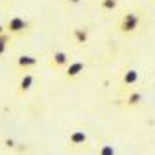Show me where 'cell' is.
Returning <instances> with one entry per match:
<instances>
[{
	"mask_svg": "<svg viewBox=\"0 0 155 155\" xmlns=\"http://www.w3.org/2000/svg\"><path fill=\"white\" fill-rule=\"evenodd\" d=\"M140 13L139 11H128L122 15V18L117 24V31L124 37H131L133 33H137L139 26H140Z\"/></svg>",
	"mask_w": 155,
	"mask_h": 155,
	"instance_id": "cell-1",
	"label": "cell"
},
{
	"mask_svg": "<svg viewBox=\"0 0 155 155\" xmlns=\"http://www.w3.org/2000/svg\"><path fill=\"white\" fill-rule=\"evenodd\" d=\"M31 28H33V24L24 20V18H20V17H11L6 22V29L13 37H24V35H28L31 31Z\"/></svg>",
	"mask_w": 155,
	"mask_h": 155,
	"instance_id": "cell-2",
	"label": "cell"
},
{
	"mask_svg": "<svg viewBox=\"0 0 155 155\" xmlns=\"http://www.w3.org/2000/svg\"><path fill=\"white\" fill-rule=\"evenodd\" d=\"M68 64H69V57H68V53H66V51H62V49L53 51V53H51V57H49V60H48L49 69H55V71H60V69L64 71Z\"/></svg>",
	"mask_w": 155,
	"mask_h": 155,
	"instance_id": "cell-3",
	"label": "cell"
},
{
	"mask_svg": "<svg viewBox=\"0 0 155 155\" xmlns=\"http://www.w3.org/2000/svg\"><path fill=\"white\" fill-rule=\"evenodd\" d=\"M86 69V64L81 62V60H77V62H69L64 69V79L66 81H75L77 77H81V73H84Z\"/></svg>",
	"mask_w": 155,
	"mask_h": 155,
	"instance_id": "cell-4",
	"label": "cell"
},
{
	"mask_svg": "<svg viewBox=\"0 0 155 155\" xmlns=\"http://www.w3.org/2000/svg\"><path fill=\"white\" fill-rule=\"evenodd\" d=\"M37 62H38V58L33 57V55H20L17 58V69L20 73H28V71H31L37 66Z\"/></svg>",
	"mask_w": 155,
	"mask_h": 155,
	"instance_id": "cell-5",
	"label": "cell"
},
{
	"mask_svg": "<svg viewBox=\"0 0 155 155\" xmlns=\"http://www.w3.org/2000/svg\"><path fill=\"white\" fill-rule=\"evenodd\" d=\"M71 38H73V42H75L77 46L88 44V40H90V31H88V28H73Z\"/></svg>",
	"mask_w": 155,
	"mask_h": 155,
	"instance_id": "cell-6",
	"label": "cell"
},
{
	"mask_svg": "<svg viewBox=\"0 0 155 155\" xmlns=\"http://www.w3.org/2000/svg\"><path fill=\"white\" fill-rule=\"evenodd\" d=\"M142 104V93L140 91H128V95L122 99L124 108H139Z\"/></svg>",
	"mask_w": 155,
	"mask_h": 155,
	"instance_id": "cell-7",
	"label": "cell"
},
{
	"mask_svg": "<svg viewBox=\"0 0 155 155\" xmlns=\"http://www.w3.org/2000/svg\"><path fill=\"white\" fill-rule=\"evenodd\" d=\"M33 75L28 71V73H24L22 75V79H20V82H18V88H17V95L18 97H22V95H26L29 90H31V86H33Z\"/></svg>",
	"mask_w": 155,
	"mask_h": 155,
	"instance_id": "cell-8",
	"label": "cell"
},
{
	"mask_svg": "<svg viewBox=\"0 0 155 155\" xmlns=\"http://www.w3.org/2000/svg\"><path fill=\"white\" fill-rule=\"evenodd\" d=\"M68 142H69L71 146H82V144L88 142V135H86L84 131H81V130H75V131L69 133Z\"/></svg>",
	"mask_w": 155,
	"mask_h": 155,
	"instance_id": "cell-9",
	"label": "cell"
},
{
	"mask_svg": "<svg viewBox=\"0 0 155 155\" xmlns=\"http://www.w3.org/2000/svg\"><path fill=\"white\" fill-rule=\"evenodd\" d=\"M137 81H139V71H137V69H128V71L124 73V77H122V90H126V88L137 84Z\"/></svg>",
	"mask_w": 155,
	"mask_h": 155,
	"instance_id": "cell-10",
	"label": "cell"
},
{
	"mask_svg": "<svg viewBox=\"0 0 155 155\" xmlns=\"http://www.w3.org/2000/svg\"><path fill=\"white\" fill-rule=\"evenodd\" d=\"M119 6V0H101V9L110 13V11H115Z\"/></svg>",
	"mask_w": 155,
	"mask_h": 155,
	"instance_id": "cell-11",
	"label": "cell"
},
{
	"mask_svg": "<svg viewBox=\"0 0 155 155\" xmlns=\"http://www.w3.org/2000/svg\"><path fill=\"white\" fill-rule=\"evenodd\" d=\"M6 146H8V148H15V140H11V139H6Z\"/></svg>",
	"mask_w": 155,
	"mask_h": 155,
	"instance_id": "cell-12",
	"label": "cell"
},
{
	"mask_svg": "<svg viewBox=\"0 0 155 155\" xmlns=\"http://www.w3.org/2000/svg\"><path fill=\"white\" fill-rule=\"evenodd\" d=\"M6 49H8V44H0V55H4Z\"/></svg>",
	"mask_w": 155,
	"mask_h": 155,
	"instance_id": "cell-13",
	"label": "cell"
},
{
	"mask_svg": "<svg viewBox=\"0 0 155 155\" xmlns=\"http://www.w3.org/2000/svg\"><path fill=\"white\" fill-rule=\"evenodd\" d=\"M68 4H71V6H77V4H81V0H68Z\"/></svg>",
	"mask_w": 155,
	"mask_h": 155,
	"instance_id": "cell-14",
	"label": "cell"
},
{
	"mask_svg": "<svg viewBox=\"0 0 155 155\" xmlns=\"http://www.w3.org/2000/svg\"><path fill=\"white\" fill-rule=\"evenodd\" d=\"M4 31H8L6 29V24H0V33H4Z\"/></svg>",
	"mask_w": 155,
	"mask_h": 155,
	"instance_id": "cell-15",
	"label": "cell"
},
{
	"mask_svg": "<svg viewBox=\"0 0 155 155\" xmlns=\"http://www.w3.org/2000/svg\"><path fill=\"white\" fill-rule=\"evenodd\" d=\"M2 2H6V0H0V4H2Z\"/></svg>",
	"mask_w": 155,
	"mask_h": 155,
	"instance_id": "cell-16",
	"label": "cell"
},
{
	"mask_svg": "<svg viewBox=\"0 0 155 155\" xmlns=\"http://www.w3.org/2000/svg\"><path fill=\"white\" fill-rule=\"evenodd\" d=\"M151 2H155V0H151Z\"/></svg>",
	"mask_w": 155,
	"mask_h": 155,
	"instance_id": "cell-17",
	"label": "cell"
}]
</instances>
